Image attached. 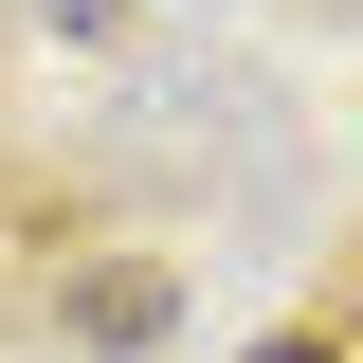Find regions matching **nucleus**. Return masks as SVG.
Segmentation results:
<instances>
[{
	"instance_id": "2",
	"label": "nucleus",
	"mask_w": 363,
	"mask_h": 363,
	"mask_svg": "<svg viewBox=\"0 0 363 363\" xmlns=\"http://www.w3.org/2000/svg\"><path fill=\"white\" fill-rule=\"evenodd\" d=\"M255 363H327V345H255Z\"/></svg>"
},
{
	"instance_id": "1",
	"label": "nucleus",
	"mask_w": 363,
	"mask_h": 363,
	"mask_svg": "<svg viewBox=\"0 0 363 363\" xmlns=\"http://www.w3.org/2000/svg\"><path fill=\"white\" fill-rule=\"evenodd\" d=\"M73 327H91V345H145V327H164V272H91Z\"/></svg>"
}]
</instances>
